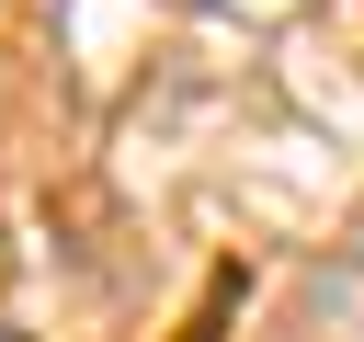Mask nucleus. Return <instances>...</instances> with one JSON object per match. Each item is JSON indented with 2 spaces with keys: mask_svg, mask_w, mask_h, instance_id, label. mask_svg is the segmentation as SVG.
<instances>
[]
</instances>
